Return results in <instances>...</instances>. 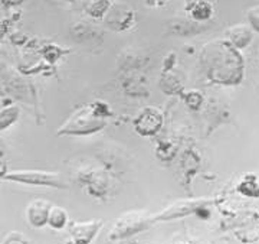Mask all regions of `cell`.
<instances>
[{
    "instance_id": "cell-1",
    "label": "cell",
    "mask_w": 259,
    "mask_h": 244,
    "mask_svg": "<svg viewBox=\"0 0 259 244\" xmlns=\"http://www.w3.org/2000/svg\"><path fill=\"white\" fill-rule=\"evenodd\" d=\"M8 179H16L23 184H32V185H51V187H62L61 179L58 173L54 172H44V170H29V172H18L6 177Z\"/></svg>"
},
{
    "instance_id": "cell-2",
    "label": "cell",
    "mask_w": 259,
    "mask_h": 244,
    "mask_svg": "<svg viewBox=\"0 0 259 244\" xmlns=\"http://www.w3.org/2000/svg\"><path fill=\"white\" fill-rule=\"evenodd\" d=\"M51 202H48L47 199H35L32 201L26 208V217L30 225L33 227H44L48 224L49 220V213H51Z\"/></svg>"
},
{
    "instance_id": "cell-3",
    "label": "cell",
    "mask_w": 259,
    "mask_h": 244,
    "mask_svg": "<svg viewBox=\"0 0 259 244\" xmlns=\"http://www.w3.org/2000/svg\"><path fill=\"white\" fill-rule=\"evenodd\" d=\"M143 227H144V221L140 217H124L120 223H117V225L114 227V230L111 231V238H121V237L134 234L140 230H143Z\"/></svg>"
},
{
    "instance_id": "cell-4",
    "label": "cell",
    "mask_w": 259,
    "mask_h": 244,
    "mask_svg": "<svg viewBox=\"0 0 259 244\" xmlns=\"http://www.w3.org/2000/svg\"><path fill=\"white\" fill-rule=\"evenodd\" d=\"M100 227V221H93V223H82V224L74 225V228H71V233L74 235L75 243L76 244H90L94 235L97 234Z\"/></svg>"
},
{
    "instance_id": "cell-5",
    "label": "cell",
    "mask_w": 259,
    "mask_h": 244,
    "mask_svg": "<svg viewBox=\"0 0 259 244\" xmlns=\"http://www.w3.org/2000/svg\"><path fill=\"white\" fill-rule=\"evenodd\" d=\"M66 221H68V214H66V211H65L64 208H61V206H52L51 208L48 224L51 225L52 228L61 230V228L65 227Z\"/></svg>"
},
{
    "instance_id": "cell-6",
    "label": "cell",
    "mask_w": 259,
    "mask_h": 244,
    "mask_svg": "<svg viewBox=\"0 0 259 244\" xmlns=\"http://www.w3.org/2000/svg\"><path fill=\"white\" fill-rule=\"evenodd\" d=\"M5 244H26V241L20 237V234H15V240H12L9 235V237L6 238Z\"/></svg>"
}]
</instances>
